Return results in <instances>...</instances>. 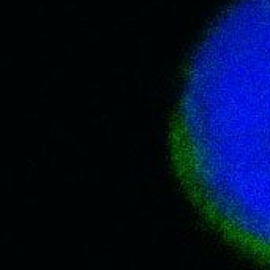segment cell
I'll list each match as a JSON object with an SVG mask.
<instances>
[{
  "mask_svg": "<svg viewBox=\"0 0 270 270\" xmlns=\"http://www.w3.org/2000/svg\"><path fill=\"white\" fill-rule=\"evenodd\" d=\"M177 142L270 149V0H236L205 32L185 74Z\"/></svg>",
  "mask_w": 270,
  "mask_h": 270,
  "instance_id": "6da1fadb",
  "label": "cell"
}]
</instances>
